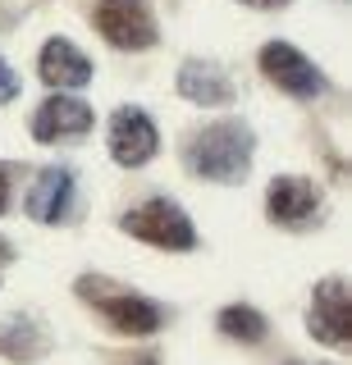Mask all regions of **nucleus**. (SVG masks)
I'll use <instances>...</instances> for the list:
<instances>
[{"label":"nucleus","mask_w":352,"mask_h":365,"mask_svg":"<svg viewBox=\"0 0 352 365\" xmlns=\"http://www.w3.org/2000/svg\"><path fill=\"white\" fill-rule=\"evenodd\" d=\"M96 32L119 51H146L156 46V19L146 0H101L96 5Z\"/></svg>","instance_id":"obj_4"},{"label":"nucleus","mask_w":352,"mask_h":365,"mask_svg":"<svg viewBox=\"0 0 352 365\" xmlns=\"http://www.w3.org/2000/svg\"><path fill=\"white\" fill-rule=\"evenodd\" d=\"M92 123H96L92 106H83L74 96H51L46 106L32 114V137L37 142H69V137L92 133Z\"/></svg>","instance_id":"obj_8"},{"label":"nucleus","mask_w":352,"mask_h":365,"mask_svg":"<svg viewBox=\"0 0 352 365\" xmlns=\"http://www.w3.org/2000/svg\"><path fill=\"white\" fill-rule=\"evenodd\" d=\"M138 365H161V356H142V361H138Z\"/></svg>","instance_id":"obj_18"},{"label":"nucleus","mask_w":352,"mask_h":365,"mask_svg":"<svg viewBox=\"0 0 352 365\" xmlns=\"http://www.w3.org/2000/svg\"><path fill=\"white\" fill-rule=\"evenodd\" d=\"M243 5H252V9H283L288 0H243Z\"/></svg>","instance_id":"obj_17"},{"label":"nucleus","mask_w":352,"mask_h":365,"mask_svg":"<svg viewBox=\"0 0 352 365\" xmlns=\"http://www.w3.org/2000/svg\"><path fill=\"white\" fill-rule=\"evenodd\" d=\"M9 182H14V165H0V215L9 210Z\"/></svg>","instance_id":"obj_16"},{"label":"nucleus","mask_w":352,"mask_h":365,"mask_svg":"<svg viewBox=\"0 0 352 365\" xmlns=\"http://www.w3.org/2000/svg\"><path fill=\"white\" fill-rule=\"evenodd\" d=\"M188 169L211 182H238L247 178V169H252V133H247V123L238 119H224V123H211V128L192 133L188 137Z\"/></svg>","instance_id":"obj_1"},{"label":"nucleus","mask_w":352,"mask_h":365,"mask_svg":"<svg viewBox=\"0 0 352 365\" xmlns=\"http://www.w3.org/2000/svg\"><path fill=\"white\" fill-rule=\"evenodd\" d=\"M14 96H19V73H14L5 60H0V106H9Z\"/></svg>","instance_id":"obj_15"},{"label":"nucleus","mask_w":352,"mask_h":365,"mask_svg":"<svg viewBox=\"0 0 352 365\" xmlns=\"http://www.w3.org/2000/svg\"><path fill=\"white\" fill-rule=\"evenodd\" d=\"M220 334H229L233 342H261L266 338V315L252 306H224L220 311Z\"/></svg>","instance_id":"obj_14"},{"label":"nucleus","mask_w":352,"mask_h":365,"mask_svg":"<svg viewBox=\"0 0 352 365\" xmlns=\"http://www.w3.org/2000/svg\"><path fill=\"white\" fill-rule=\"evenodd\" d=\"M78 292H83V302H92L96 311L106 315V324L115 329V334L146 338L165 324V311L156 302H146V297L129 292V288H115V283H106V279H78Z\"/></svg>","instance_id":"obj_2"},{"label":"nucleus","mask_w":352,"mask_h":365,"mask_svg":"<svg viewBox=\"0 0 352 365\" xmlns=\"http://www.w3.org/2000/svg\"><path fill=\"white\" fill-rule=\"evenodd\" d=\"M261 73H266L275 87H283L288 96H302V101H311V96L325 91L321 68L306 60L298 46H288V41H266V46H261Z\"/></svg>","instance_id":"obj_5"},{"label":"nucleus","mask_w":352,"mask_h":365,"mask_svg":"<svg viewBox=\"0 0 352 365\" xmlns=\"http://www.w3.org/2000/svg\"><path fill=\"white\" fill-rule=\"evenodd\" d=\"M37 68H41V83H51V87H87L92 83V60L69 37H51L41 46Z\"/></svg>","instance_id":"obj_10"},{"label":"nucleus","mask_w":352,"mask_h":365,"mask_svg":"<svg viewBox=\"0 0 352 365\" xmlns=\"http://www.w3.org/2000/svg\"><path fill=\"white\" fill-rule=\"evenodd\" d=\"M124 228H129L133 237H142V242H151V247H165V251H192L197 247L192 220L165 197H151V201H142L138 210H129L124 215Z\"/></svg>","instance_id":"obj_3"},{"label":"nucleus","mask_w":352,"mask_h":365,"mask_svg":"<svg viewBox=\"0 0 352 365\" xmlns=\"http://www.w3.org/2000/svg\"><path fill=\"white\" fill-rule=\"evenodd\" d=\"M178 96H188L192 106H229V101H233V83L224 78L220 64L188 60L183 68H178Z\"/></svg>","instance_id":"obj_11"},{"label":"nucleus","mask_w":352,"mask_h":365,"mask_svg":"<svg viewBox=\"0 0 352 365\" xmlns=\"http://www.w3.org/2000/svg\"><path fill=\"white\" fill-rule=\"evenodd\" d=\"M311 334L325 342V347H348L352 338V297L343 279H325L311 297V315H306Z\"/></svg>","instance_id":"obj_6"},{"label":"nucleus","mask_w":352,"mask_h":365,"mask_svg":"<svg viewBox=\"0 0 352 365\" xmlns=\"http://www.w3.org/2000/svg\"><path fill=\"white\" fill-rule=\"evenodd\" d=\"M46 347H51V338L41 334L37 319H28V315L0 319V356L28 365V361H41V356H46Z\"/></svg>","instance_id":"obj_13"},{"label":"nucleus","mask_w":352,"mask_h":365,"mask_svg":"<svg viewBox=\"0 0 352 365\" xmlns=\"http://www.w3.org/2000/svg\"><path fill=\"white\" fill-rule=\"evenodd\" d=\"M9 256V242H5V237H0V260H5Z\"/></svg>","instance_id":"obj_19"},{"label":"nucleus","mask_w":352,"mask_h":365,"mask_svg":"<svg viewBox=\"0 0 352 365\" xmlns=\"http://www.w3.org/2000/svg\"><path fill=\"white\" fill-rule=\"evenodd\" d=\"M266 210H270L275 224L298 228L321 210V187L306 182V178H275L270 182V197H266Z\"/></svg>","instance_id":"obj_9"},{"label":"nucleus","mask_w":352,"mask_h":365,"mask_svg":"<svg viewBox=\"0 0 352 365\" xmlns=\"http://www.w3.org/2000/svg\"><path fill=\"white\" fill-rule=\"evenodd\" d=\"M156 146H161V133H156V123L146 119L138 106H124L115 119H110V155L119 160V165L138 169L146 160L156 155Z\"/></svg>","instance_id":"obj_7"},{"label":"nucleus","mask_w":352,"mask_h":365,"mask_svg":"<svg viewBox=\"0 0 352 365\" xmlns=\"http://www.w3.org/2000/svg\"><path fill=\"white\" fill-rule=\"evenodd\" d=\"M69 201H74V174L69 169H41L37 187L28 192V215L37 224H60L69 215Z\"/></svg>","instance_id":"obj_12"}]
</instances>
